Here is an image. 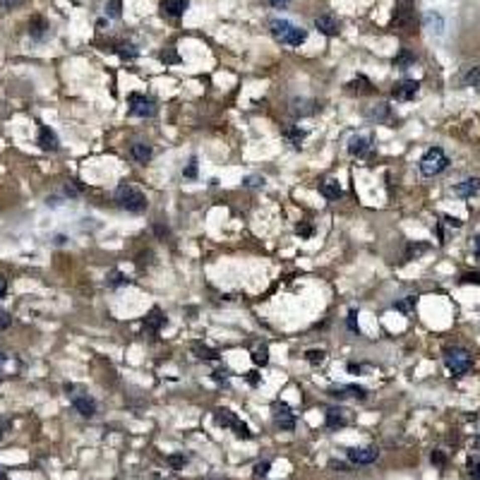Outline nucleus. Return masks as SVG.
Segmentation results:
<instances>
[{"mask_svg": "<svg viewBox=\"0 0 480 480\" xmlns=\"http://www.w3.org/2000/svg\"><path fill=\"white\" fill-rule=\"evenodd\" d=\"M295 233H298L300 238H310V235L315 233V228H312V223H307V221H300V223L295 226Z\"/></svg>", "mask_w": 480, "mask_h": 480, "instance_id": "c756f323", "label": "nucleus"}, {"mask_svg": "<svg viewBox=\"0 0 480 480\" xmlns=\"http://www.w3.org/2000/svg\"><path fill=\"white\" fill-rule=\"evenodd\" d=\"M115 202H118L123 209L132 211V214H140V211L147 209V197H144L137 187L128 185V183L118 185V190H115Z\"/></svg>", "mask_w": 480, "mask_h": 480, "instance_id": "f257e3e1", "label": "nucleus"}, {"mask_svg": "<svg viewBox=\"0 0 480 480\" xmlns=\"http://www.w3.org/2000/svg\"><path fill=\"white\" fill-rule=\"evenodd\" d=\"M72 406H75L77 413L84 415V418H91V415L96 413V401H94L91 396H87V394H82V396H72Z\"/></svg>", "mask_w": 480, "mask_h": 480, "instance_id": "9b49d317", "label": "nucleus"}, {"mask_svg": "<svg viewBox=\"0 0 480 480\" xmlns=\"http://www.w3.org/2000/svg\"><path fill=\"white\" fill-rule=\"evenodd\" d=\"M144 324H147V329H152V331H159V329H161V327L166 324V317L161 315V310H159V307H154L152 312L147 315Z\"/></svg>", "mask_w": 480, "mask_h": 480, "instance_id": "6ab92c4d", "label": "nucleus"}, {"mask_svg": "<svg viewBox=\"0 0 480 480\" xmlns=\"http://www.w3.org/2000/svg\"><path fill=\"white\" fill-rule=\"evenodd\" d=\"M12 324V317L10 312H5V310H0V331H5V329H10Z\"/></svg>", "mask_w": 480, "mask_h": 480, "instance_id": "e433bc0d", "label": "nucleus"}, {"mask_svg": "<svg viewBox=\"0 0 480 480\" xmlns=\"http://www.w3.org/2000/svg\"><path fill=\"white\" fill-rule=\"evenodd\" d=\"M348 370H350V372H355V375H360V372H363V368H360V365H353V363H350V365H348Z\"/></svg>", "mask_w": 480, "mask_h": 480, "instance_id": "3c124183", "label": "nucleus"}, {"mask_svg": "<svg viewBox=\"0 0 480 480\" xmlns=\"http://www.w3.org/2000/svg\"><path fill=\"white\" fill-rule=\"evenodd\" d=\"M427 245H408V260L413 257V255H420V252H425Z\"/></svg>", "mask_w": 480, "mask_h": 480, "instance_id": "ea45409f", "label": "nucleus"}, {"mask_svg": "<svg viewBox=\"0 0 480 480\" xmlns=\"http://www.w3.org/2000/svg\"><path fill=\"white\" fill-rule=\"evenodd\" d=\"M39 147L44 149V152H58V147H60V140H58V135H55L48 125H41L39 128Z\"/></svg>", "mask_w": 480, "mask_h": 480, "instance_id": "6e6552de", "label": "nucleus"}, {"mask_svg": "<svg viewBox=\"0 0 480 480\" xmlns=\"http://www.w3.org/2000/svg\"><path fill=\"white\" fill-rule=\"evenodd\" d=\"M380 458V451L375 447H363V449H348V461L358 463V466H370Z\"/></svg>", "mask_w": 480, "mask_h": 480, "instance_id": "423d86ee", "label": "nucleus"}, {"mask_svg": "<svg viewBox=\"0 0 480 480\" xmlns=\"http://www.w3.org/2000/svg\"><path fill=\"white\" fill-rule=\"evenodd\" d=\"M252 363L255 365H267L269 363V348L267 346H257L252 350Z\"/></svg>", "mask_w": 480, "mask_h": 480, "instance_id": "a878e982", "label": "nucleus"}, {"mask_svg": "<svg viewBox=\"0 0 480 480\" xmlns=\"http://www.w3.org/2000/svg\"><path fill=\"white\" fill-rule=\"evenodd\" d=\"M468 478L480 480V463L478 461H468Z\"/></svg>", "mask_w": 480, "mask_h": 480, "instance_id": "f704fd0d", "label": "nucleus"}, {"mask_svg": "<svg viewBox=\"0 0 480 480\" xmlns=\"http://www.w3.org/2000/svg\"><path fill=\"white\" fill-rule=\"evenodd\" d=\"M449 166V156L439 147H430L425 154H423V159H420V173L425 175V178H435V175H439L442 171H447Z\"/></svg>", "mask_w": 480, "mask_h": 480, "instance_id": "f03ea898", "label": "nucleus"}, {"mask_svg": "<svg viewBox=\"0 0 480 480\" xmlns=\"http://www.w3.org/2000/svg\"><path fill=\"white\" fill-rule=\"evenodd\" d=\"M473 245H475V252H478V257H480V235L475 238V243H473Z\"/></svg>", "mask_w": 480, "mask_h": 480, "instance_id": "603ef678", "label": "nucleus"}, {"mask_svg": "<svg viewBox=\"0 0 480 480\" xmlns=\"http://www.w3.org/2000/svg\"><path fill=\"white\" fill-rule=\"evenodd\" d=\"M413 60H415V58H413L411 53H408V51H401V53H399L396 58H394V63H396L399 67H408L411 63H413Z\"/></svg>", "mask_w": 480, "mask_h": 480, "instance_id": "7c9ffc66", "label": "nucleus"}, {"mask_svg": "<svg viewBox=\"0 0 480 480\" xmlns=\"http://www.w3.org/2000/svg\"><path fill=\"white\" fill-rule=\"evenodd\" d=\"M168 461H171V466H175V468H180V466L185 463V456H171V458H168Z\"/></svg>", "mask_w": 480, "mask_h": 480, "instance_id": "c03bdc74", "label": "nucleus"}, {"mask_svg": "<svg viewBox=\"0 0 480 480\" xmlns=\"http://www.w3.org/2000/svg\"><path fill=\"white\" fill-rule=\"evenodd\" d=\"M418 89H420V84H418L415 79H401V82L394 84L392 96L396 98V101H408V98H413L415 94H418Z\"/></svg>", "mask_w": 480, "mask_h": 480, "instance_id": "0eeeda50", "label": "nucleus"}, {"mask_svg": "<svg viewBox=\"0 0 480 480\" xmlns=\"http://www.w3.org/2000/svg\"><path fill=\"white\" fill-rule=\"evenodd\" d=\"M269 468H272V463H269V461H262V463L255 466V475H257V478H264V475L269 473Z\"/></svg>", "mask_w": 480, "mask_h": 480, "instance_id": "c9c22d12", "label": "nucleus"}, {"mask_svg": "<svg viewBox=\"0 0 480 480\" xmlns=\"http://www.w3.org/2000/svg\"><path fill=\"white\" fill-rule=\"evenodd\" d=\"M108 286H113V288H118V286H130V279H128L125 274L113 272V274L108 276Z\"/></svg>", "mask_w": 480, "mask_h": 480, "instance_id": "cd10ccee", "label": "nucleus"}, {"mask_svg": "<svg viewBox=\"0 0 480 480\" xmlns=\"http://www.w3.org/2000/svg\"><path fill=\"white\" fill-rule=\"evenodd\" d=\"M5 360H8V353H3V350H0V365H3Z\"/></svg>", "mask_w": 480, "mask_h": 480, "instance_id": "864d4df0", "label": "nucleus"}, {"mask_svg": "<svg viewBox=\"0 0 480 480\" xmlns=\"http://www.w3.org/2000/svg\"><path fill=\"white\" fill-rule=\"evenodd\" d=\"M307 41V32L303 29V27H295V24H291L288 29H286L284 39H281V44L286 46H300Z\"/></svg>", "mask_w": 480, "mask_h": 480, "instance_id": "f8f14e48", "label": "nucleus"}, {"mask_svg": "<svg viewBox=\"0 0 480 480\" xmlns=\"http://www.w3.org/2000/svg\"><path fill=\"white\" fill-rule=\"evenodd\" d=\"M305 360L310 363V365H322V363L327 360V353H324L322 348H310L305 353Z\"/></svg>", "mask_w": 480, "mask_h": 480, "instance_id": "5701e85b", "label": "nucleus"}, {"mask_svg": "<svg viewBox=\"0 0 480 480\" xmlns=\"http://www.w3.org/2000/svg\"><path fill=\"white\" fill-rule=\"evenodd\" d=\"M355 317H358V312H355V310H350V312H348V329H350V331H358V322H355Z\"/></svg>", "mask_w": 480, "mask_h": 480, "instance_id": "a19ab883", "label": "nucleus"}, {"mask_svg": "<svg viewBox=\"0 0 480 480\" xmlns=\"http://www.w3.org/2000/svg\"><path fill=\"white\" fill-rule=\"evenodd\" d=\"M370 147H372V137H370V135H355V137L348 142V154L360 159V156H365V154L370 152Z\"/></svg>", "mask_w": 480, "mask_h": 480, "instance_id": "1a4fd4ad", "label": "nucleus"}, {"mask_svg": "<svg viewBox=\"0 0 480 480\" xmlns=\"http://www.w3.org/2000/svg\"><path fill=\"white\" fill-rule=\"evenodd\" d=\"M24 0H0V5L5 8V10H15V8H20Z\"/></svg>", "mask_w": 480, "mask_h": 480, "instance_id": "58836bf2", "label": "nucleus"}, {"mask_svg": "<svg viewBox=\"0 0 480 480\" xmlns=\"http://www.w3.org/2000/svg\"><path fill=\"white\" fill-rule=\"evenodd\" d=\"M415 303H418V298H415V295H408V298H404V300H399L394 307H396L399 312H404V315H411V312H413V307H415Z\"/></svg>", "mask_w": 480, "mask_h": 480, "instance_id": "393cba45", "label": "nucleus"}, {"mask_svg": "<svg viewBox=\"0 0 480 480\" xmlns=\"http://www.w3.org/2000/svg\"><path fill=\"white\" fill-rule=\"evenodd\" d=\"M128 106H130V115L137 118H154L156 115V101L147 94H130L128 96Z\"/></svg>", "mask_w": 480, "mask_h": 480, "instance_id": "20e7f679", "label": "nucleus"}, {"mask_svg": "<svg viewBox=\"0 0 480 480\" xmlns=\"http://www.w3.org/2000/svg\"><path fill=\"white\" fill-rule=\"evenodd\" d=\"M447 458H444V454L442 451H432V463H437V466H442Z\"/></svg>", "mask_w": 480, "mask_h": 480, "instance_id": "79ce46f5", "label": "nucleus"}, {"mask_svg": "<svg viewBox=\"0 0 480 480\" xmlns=\"http://www.w3.org/2000/svg\"><path fill=\"white\" fill-rule=\"evenodd\" d=\"M444 363H447L449 372L456 375V377L466 375V372L470 370V365H473L470 353L468 350H463V348H447L444 350Z\"/></svg>", "mask_w": 480, "mask_h": 480, "instance_id": "7ed1b4c3", "label": "nucleus"}, {"mask_svg": "<svg viewBox=\"0 0 480 480\" xmlns=\"http://www.w3.org/2000/svg\"><path fill=\"white\" fill-rule=\"evenodd\" d=\"M192 350L197 353V358H202V360H216V350H211L209 346L195 343V346H192Z\"/></svg>", "mask_w": 480, "mask_h": 480, "instance_id": "bb28decb", "label": "nucleus"}, {"mask_svg": "<svg viewBox=\"0 0 480 480\" xmlns=\"http://www.w3.org/2000/svg\"><path fill=\"white\" fill-rule=\"evenodd\" d=\"M346 425V415H343V411H338V408H331L327 413V427L329 430H338V427Z\"/></svg>", "mask_w": 480, "mask_h": 480, "instance_id": "aec40b11", "label": "nucleus"}, {"mask_svg": "<svg viewBox=\"0 0 480 480\" xmlns=\"http://www.w3.org/2000/svg\"><path fill=\"white\" fill-rule=\"evenodd\" d=\"M276 425L281 430H293L295 427V418L286 404H279V408H276Z\"/></svg>", "mask_w": 480, "mask_h": 480, "instance_id": "4468645a", "label": "nucleus"}, {"mask_svg": "<svg viewBox=\"0 0 480 480\" xmlns=\"http://www.w3.org/2000/svg\"><path fill=\"white\" fill-rule=\"evenodd\" d=\"M79 190H82V187H77V180H70V183L65 185V195L67 197H77V195H79Z\"/></svg>", "mask_w": 480, "mask_h": 480, "instance_id": "4c0bfd02", "label": "nucleus"}, {"mask_svg": "<svg viewBox=\"0 0 480 480\" xmlns=\"http://www.w3.org/2000/svg\"><path fill=\"white\" fill-rule=\"evenodd\" d=\"M5 293H8V279L0 276V298H5Z\"/></svg>", "mask_w": 480, "mask_h": 480, "instance_id": "a18cd8bd", "label": "nucleus"}, {"mask_svg": "<svg viewBox=\"0 0 480 480\" xmlns=\"http://www.w3.org/2000/svg\"><path fill=\"white\" fill-rule=\"evenodd\" d=\"M48 22H46L41 15H36V17H32L29 20V34H32V39H36V41H44L46 36H48Z\"/></svg>", "mask_w": 480, "mask_h": 480, "instance_id": "ddd939ff", "label": "nucleus"}, {"mask_svg": "<svg viewBox=\"0 0 480 480\" xmlns=\"http://www.w3.org/2000/svg\"><path fill=\"white\" fill-rule=\"evenodd\" d=\"M183 178H187V180H195L197 178V159H190V164L183 168Z\"/></svg>", "mask_w": 480, "mask_h": 480, "instance_id": "473e14b6", "label": "nucleus"}, {"mask_svg": "<svg viewBox=\"0 0 480 480\" xmlns=\"http://www.w3.org/2000/svg\"><path fill=\"white\" fill-rule=\"evenodd\" d=\"M454 192H456L458 197H473L480 192V178H468V180H463V183H458L456 187H454Z\"/></svg>", "mask_w": 480, "mask_h": 480, "instance_id": "dca6fc26", "label": "nucleus"}, {"mask_svg": "<svg viewBox=\"0 0 480 480\" xmlns=\"http://www.w3.org/2000/svg\"><path fill=\"white\" fill-rule=\"evenodd\" d=\"M284 137L293 144V147H300V142L305 140V130H300L298 125H293V128H288V130L284 132Z\"/></svg>", "mask_w": 480, "mask_h": 480, "instance_id": "412c9836", "label": "nucleus"}, {"mask_svg": "<svg viewBox=\"0 0 480 480\" xmlns=\"http://www.w3.org/2000/svg\"><path fill=\"white\" fill-rule=\"evenodd\" d=\"M187 10V0H161V12L168 17H180Z\"/></svg>", "mask_w": 480, "mask_h": 480, "instance_id": "2eb2a0df", "label": "nucleus"}, {"mask_svg": "<svg viewBox=\"0 0 480 480\" xmlns=\"http://www.w3.org/2000/svg\"><path fill=\"white\" fill-rule=\"evenodd\" d=\"M8 427H10V423H8V420H3V418H0V437L5 435V432H8Z\"/></svg>", "mask_w": 480, "mask_h": 480, "instance_id": "09e8293b", "label": "nucleus"}, {"mask_svg": "<svg viewBox=\"0 0 480 480\" xmlns=\"http://www.w3.org/2000/svg\"><path fill=\"white\" fill-rule=\"evenodd\" d=\"M319 192H322V197L324 199H338V197L343 195V190H341V185H338L336 180H324L322 185H319Z\"/></svg>", "mask_w": 480, "mask_h": 480, "instance_id": "a211bd4d", "label": "nucleus"}, {"mask_svg": "<svg viewBox=\"0 0 480 480\" xmlns=\"http://www.w3.org/2000/svg\"><path fill=\"white\" fill-rule=\"evenodd\" d=\"M461 82L466 84V87H475V84H480V65H475V67H470L466 75L461 77Z\"/></svg>", "mask_w": 480, "mask_h": 480, "instance_id": "b1692460", "label": "nucleus"}, {"mask_svg": "<svg viewBox=\"0 0 480 480\" xmlns=\"http://www.w3.org/2000/svg\"><path fill=\"white\" fill-rule=\"evenodd\" d=\"M250 384H260V375L257 372H250Z\"/></svg>", "mask_w": 480, "mask_h": 480, "instance_id": "8fccbe9b", "label": "nucleus"}, {"mask_svg": "<svg viewBox=\"0 0 480 480\" xmlns=\"http://www.w3.org/2000/svg\"><path fill=\"white\" fill-rule=\"evenodd\" d=\"M120 10H123L120 0H108V3H106V15L113 17V20H118V17H120Z\"/></svg>", "mask_w": 480, "mask_h": 480, "instance_id": "c85d7f7f", "label": "nucleus"}, {"mask_svg": "<svg viewBox=\"0 0 480 480\" xmlns=\"http://www.w3.org/2000/svg\"><path fill=\"white\" fill-rule=\"evenodd\" d=\"M387 115H389V108H387V103H380L377 108L370 110V118H372V120H384Z\"/></svg>", "mask_w": 480, "mask_h": 480, "instance_id": "2f4dec72", "label": "nucleus"}, {"mask_svg": "<svg viewBox=\"0 0 480 480\" xmlns=\"http://www.w3.org/2000/svg\"><path fill=\"white\" fill-rule=\"evenodd\" d=\"M343 389H346L350 396H355V399H365V396H368V392H365L363 387H358V384H348V387H343Z\"/></svg>", "mask_w": 480, "mask_h": 480, "instance_id": "72a5a7b5", "label": "nucleus"}, {"mask_svg": "<svg viewBox=\"0 0 480 480\" xmlns=\"http://www.w3.org/2000/svg\"><path fill=\"white\" fill-rule=\"evenodd\" d=\"M315 27L317 32L324 34V36H336L338 34V20L334 15H319L315 20Z\"/></svg>", "mask_w": 480, "mask_h": 480, "instance_id": "9d476101", "label": "nucleus"}, {"mask_svg": "<svg viewBox=\"0 0 480 480\" xmlns=\"http://www.w3.org/2000/svg\"><path fill=\"white\" fill-rule=\"evenodd\" d=\"M130 154H132V159L135 161H140V164H147L149 159H152V147L149 144H144V142H135L130 147Z\"/></svg>", "mask_w": 480, "mask_h": 480, "instance_id": "f3484780", "label": "nucleus"}, {"mask_svg": "<svg viewBox=\"0 0 480 480\" xmlns=\"http://www.w3.org/2000/svg\"><path fill=\"white\" fill-rule=\"evenodd\" d=\"M269 5H272V8H286L288 0H269Z\"/></svg>", "mask_w": 480, "mask_h": 480, "instance_id": "de8ad7c7", "label": "nucleus"}, {"mask_svg": "<svg viewBox=\"0 0 480 480\" xmlns=\"http://www.w3.org/2000/svg\"><path fill=\"white\" fill-rule=\"evenodd\" d=\"M214 420H216L221 427H228V430H233V432H235V437H240V439H250V437H252L250 427L245 425V423H240L238 418L230 413V411H226V408L216 411V413H214Z\"/></svg>", "mask_w": 480, "mask_h": 480, "instance_id": "39448f33", "label": "nucleus"}, {"mask_svg": "<svg viewBox=\"0 0 480 480\" xmlns=\"http://www.w3.org/2000/svg\"><path fill=\"white\" fill-rule=\"evenodd\" d=\"M262 183H264V178H248V180H245V185L248 187H260Z\"/></svg>", "mask_w": 480, "mask_h": 480, "instance_id": "37998d69", "label": "nucleus"}, {"mask_svg": "<svg viewBox=\"0 0 480 480\" xmlns=\"http://www.w3.org/2000/svg\"><path fill=\"white\" fill-rule=\"evenodd\" d=\"M425 22H427V27L432 29L435 34H444V20L439 17V15H435V12H430L425 17Z\"/></svg>", "mask_w": 480, "mask_h": 480, "instance_id": "4be33fe9", "label": "nucleus"}, {"mask_svg": "<svg viewBox=\"0 0 480 480\" xmlns=\"http://www.w3.org/2000/svg\"><path fill=\"white\" fill-rule=\"evenodd\" d=\"M331 468H338L341 473H348V466H346V463H338V461H331Z\"/></svg>", "mask_w": 480, "mask_h": 480, "instance_id": "49530a36", "label": "nucleus"}]
</instances>
